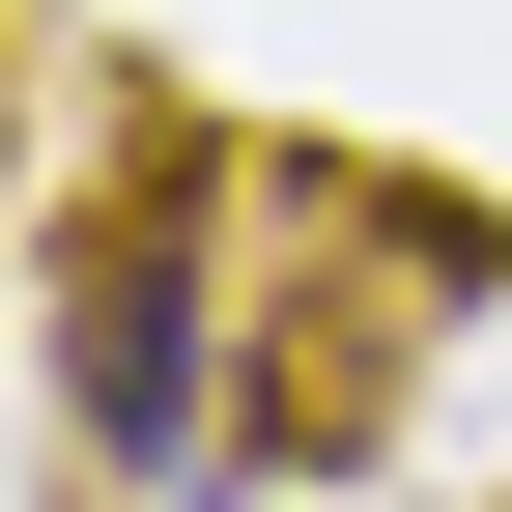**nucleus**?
<instances>
[{"instance_id":"obj_1","label":"nucleus","mask_w":512,"mask_h":512,"mask_svg":"<svg viewBox=\"0 0 512 512\" xmlns=\"http://www.w3.org/2000/svg\"><path fill=\"white\" fill-rule=\"evenodd\" d=\"M57 342H86V427H114V456H200V171L114 200V256H86Z\"/></svg>"}]
</instances>
